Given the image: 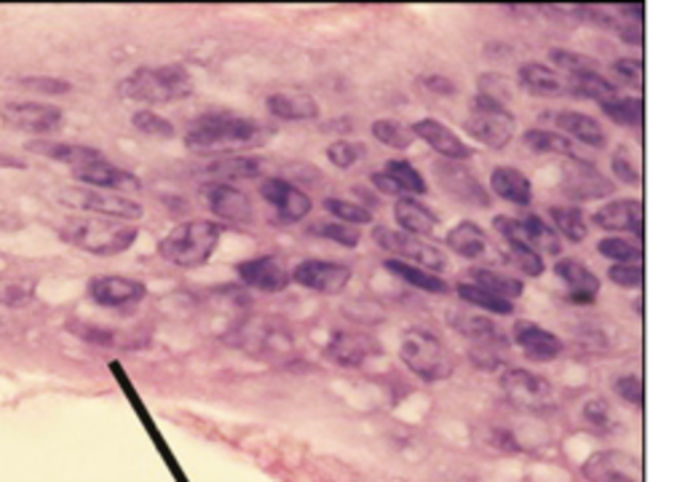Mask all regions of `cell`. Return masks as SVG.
<instances>
[{
	"mask_svg": "<svg viewBox=\"0 0 685 482\" xmlns=\"http://www.w3.org/2000/svg\"><path fill=\"white\" fill-rule=\"evenodd\" d=\"M265 129L257 120L233 113H207L190 124L186 145L196 154H233L263 143Z\"/></svg>",
	"mask_w": 685,
	"mask_h": 482,
	"instance_id": "1",
	"label": "cell"
},
{
	"mask_svg": "<svg viewBox=\"0 0 685 482\" xmlns=\"http://www.w3.org/2000/svg\"><path fill=\"white\" fill-rule=\"evenodd\" d=\"M124 99L145 105H167L188 99L193 94V78L182 65L139 67L118 84Z\"/></svg>",
	"mask_w": 685,
	"mask_h": 482,
	"instance_id": "2",
	"label": "cell"
},
{
	"mask_svg": "<svg viewBox=\"0 0 685 482\" xmlns=\"http://www.w3.org/2000/svg\"><path fill=\"white\" fill-rule=\"evenodd\" d=\"M62 237L73 247H78V250L88 252V255L110 258L120 255V252H126L135 244L139 228L126 223V220L94 218V214H88V218L67 220L65 228H62Z\"/></svg>",
	"mask_w": 685,
	"mask_h": 482,
	"instance_id": "3",
	"label": "cell"
},
{
	"mask_svg": "<svg viewBox=\"0 0 685 482\" xmlns=\"http://www.w3.org/2000/svg\"><path fill=\"white\" fill-rule=\"evenodd\" d=\"M223 226L212 220H190L171 228L167 237L158 244V255L177 269H199L218 250Z\"/></svg>",
	"mask_w": 685,
	"mask_h": 482,
	"instance_id": "4",
	"label": "cell"
},
{
	"mask_svg": "<svg viewBox=\"0 0 685 482\" xmlns=\"http://www.w3.org/2000/svg\"><path fill=\"white\" fill-rule=\"evenodd\" d=\"M399 357L410 373L423 380H445L453 373V357H450L445 344L429 329H410L399 346Z\"/></svg>",
	"mask_w": 685,
	"mask_h": 482,
	"instance_id": "5",
	"label": "cell"
},
{
	"mask_svg": "<svg viewBox=\"0 0 685 482\" xmlns=\"http://www.w3.org/2000/svg\"><path fill=\"white\" fill-rule=\"evenodd\" d=\"M60 205L81 209V212L94 214V218H113V220H126V223H135L143 218V205H137L135 199H129L126 193H110V190H97V188H65L60 190Z\"/></svg>",
	"mask_w": 685,
	"mask_h": 482,
	"instance_id": "6",
	"label": "cell"
},
{
	"mask_svg": "<svg viewBox=\"0 0 685 482\" xmlns=\"http://www.w3.org/2000/svg\"><path fill=\"white\" fill-rule=\"evenodd\" d=\"M466 132L485 148L504 150L514 139L517 120L506 111L504 103L487 97V94H477L472 105V116L466 120Z\"/></svg>",
	"mask_w": 685,
	"mask_h": 482,
	"instance_id": "7",
	"label": "cell"
},
{
	"mask_svg": "<svg viewBox=\"0 0 685 482\" xmlns=\"http://www.w3.org/2000/svg\"><path fill=\"white\" fill-rule=\"evenodd\" d=\"M376 241L383 247L386 252H394L397 260H404V263L421 265V269L431 271H445L447 269V258L442 255L436 247H431L429 241H423L421 237L408 231H397V228H376Z\"/></svg>",
	"mask_w": 685,
	"mask_h": 482,
	"instance_id": "8",
	"label": "cell"
},
{
	"mask_svg": "<svg viewBox=\"0 0 685 482\" xmlns=\"http://www.w3.org/2000/svg\"><path fill=\"white\" fill-rule=\"evenodd\" d=\"M500 389L509 397L514 408L525 410V413H541V410L549 408L551 399H555V386H551L547 378L536 376V373L530 370H519V367L504 373Z\"/></svg>",
	"mask_w": 685,
	"mask_h": 482,
	"instance_id": "9",
	"label": "cell"
},
{
	"mask_svg": "<svg viewBox=\"0 0 685 482\" xmlns=\"http://www.w3.org/2000/svg\"><path fill=\"white\" fill-rule=\"evenodd\" d=\"M562 190L573 201H594L613 193V182L592 161L570 158L562 164Z\"/></svg>",
	"mask_w": 685,
	"mask_h": 482,
	"instance_id": "10",
	"label": "cell"
},
{
	"mask_svg": "<svg viewBox=\"0 0 685 482\" xmlns=\"http://www.w3.org/2000/svg\"><path fill=\"white\" fill-rule=\"evenodd\" d=\"M292 282L322 295H340L351 282V269L333 260H303L292 271Z\"/></svg>",
	"mask_w": 685,
	"mask_h": 482,
	"instance_id": "11",
	"label": "cell"
},
{
	"mask_svg": "<svg viewBox=\"0 0 685 482\" xmlns=\"http://www.w3.org/2000/svg\"><path fill=\"white\" fill-rule=\"evenodd\" d=\"M62 107L49 103H6L0 105V118L14 129L30 135H49L62 126Z\"/></svg>",
	"mask_w": 685,
	"mask_h": 482,
	"instance_id": "12",
	"label": "cell"
},
{
	"mask_svg": "<svg viewBox=\"0 0 685 482\" xmlns=\"http://www.w3.org/2000/svg\"><path fill=\"white\" fill-rule=\"evenodd\" d=\"M581 472L589 482H643V467L624 450H600Z\"/></svg>",
	"mask_w": 685,
	"mask_h": 482,
	"instance_id": "13",
	"label": "cell"
},
{
	"mask_svg": "<svg viewBox=\"0 0 685 482\" xmlns=\"http://www.w3.org/2000/svg\"><path fill=\"white\" fill-rule=\"evenodd\" d=\"M434 175H436V182H440L442 190L453 196V199H459L461 205L482 207V209L491 205V196H487V190L482 188V182L472 172H468V169L463 167L461 161H447L445 158V161L436 164Z\"/></svg>",
	"mask_w": 685,
	"mask_h": 482,
	"instance_id": "14",
	"label": "cell"
},
{
	"mask_svg": "<svg viewBox=\"0 0 685 482\" xmlns=\"http://www.w3.org/2000/svg\"><path fill=\"white\" fill-rule=\"evenodd\" d=\"M592 223L602 228V231L632 233V237L643 239L645 233V209L643 201L637 199H616L602 205L598 212L592 214Z\"/></svg>",
	"mask_w": 685,
	"mask_h": 482,
	"instance_id": "15",
	"label": "cell"
},
{
	"mask_svg": "<svg viewBox=\"0 0 685 482\" xmlns=\"http://www.w3.org/2000/svg\"><path fill=\"white\" fill-rule=\"evenodd\" d=\"M260 193H263V199L276 209L278 218H282L284 223H301L303 218H308L310 207H314L310 196L303 193L301 188L292 186V182L282 180V177H268V180H263Z\"/></svg>",
	"mask_w": 685,
	"mask_h": 482,
	"instance_id": "16",
	"label": "cell"
},
{
	"mask_svg": "<svg viewBox=\"0 0 685 482\" xmlns=\"http://www.w3.org/2000/svg\"><path fill=\"white\" fill-rule=\"evenodd\" d=\"M145 293H148V287L129 276H97L88 282V297L105 308L131 306V303L143 301Z\"/></svg>",
	"mask_w": 685,
	"mask_h": 482,
	"instance_id": "17",
	"label": "cell"
},
{
	"mask_svg": "<svg viewBox=\"0 0 685 482\" xmlns=\"http://www.w3.org/2000/svg\"><path fill=\"white\" fill-rule=\"evenodd\" d=\"M207 199H209V209H212L214 218H220L223 223H252L255 218V209H252L250 196L236 186H228V182H218L207 190Z\"/></svg>",
	"mask_w": 685,
	"mask_h": 482,
	"instance_id": "18",
	"label": "cell"
},
{
	"mask_svg": "<svg viewBox=\"0 0 685 482\" xmlns=\"http://www.w3.org/2000/svg\"><path fill=\"white\" fill-rule=\"evenodd\" d=\"M412 135L421 137L429 148H434L436 154L447 158V161H466V158H472V148H468L450 126L436 118L415 120V124H412Z\"/></svg>",
	"mask_w": 685,
	"mask_h": 482,
	"instance_id": "19",
	"label": "cell"
},
{
	"mask_svg": "<svg viewBox=\"0 0 685 482\" xmlns=\"http://www.w3.org/2000/svg\"><path fill=\"white\" fill-rule=\"evenodd\" d=\"M239 276L246 287H255L260 293H282L292 282L289 271L276 258L263 255L239 263Z\"/></svg>",
	"mask_w": 685,
	"mask_h": 482,
	"instance_id": "20",
	"label": "cell"
},
{
	"mask_svg": "<svg viewBox=\"0 0 685 482\" xmlns=\"http://www.w3.org/2000/svg\"><path fill=\"white\" fill-rule=\"evenodd\" d=\"M514 344L525 352V357L533 362H555L562 354V340L547 327L536 322H517L514 325Z\"/></svg>",
	"mask_w": 685,
	"mask_h": 482,
	"instance_id": "21",
	"label": "cell"
},
{
	"mask_svg": "<svg viewBox=\"0 0 685 482\" xmlns=\"http://www.w3.org/2000/svg\"><path fill=\"white\" fill-rule=\"evenodd\" d=\"M73 177L78 182H84L86 188H97V190H110V193H131V190L143 188L137 175L126 172V169L113 167V164L99 161V164H88V167L73 169Z\"/></svg>",
	"mask_w": 685,
	"mask_h": 482,
	"instance_id": "22",
	"label": "cell"
},
{
	"mask_svg": "<svg viewBox=\"0 0 685 482\" xmlns=\"http://www.w3.org/2000/svg\"><path fill=\"white\" fill-rule=\"evenodd\" d=\"M555 274L566 282L570 297L579 303H592L600 295V279L576 258H560L555 263Z\"/></svg>",
	"mask_w": 685,
	"mask_h": 482,
	"instance_id": "23",
	"label": "cell"
},
{
	"mask_svg": "<svg viewBox=\"0 0 685 482\" xmlns=\"http://www.w3.org/2000/svg\"><path fill=\"white\" fill-rule=\"evenodd\" d=\"M378 352V344L361 333H335L325 354L327 359L338 362L342 367H359L361 362L370 359Z\"/></svg>",
	"mask_w": 685,
	"mask_h": 482,
	"instance_id": "24",
	"label": "cell"
},
{
	"mask_svg": "<svg viewBox=\"0 0 685 482\" xmlns=\"http://www.w3.org/2000/svg\"><path fill=\"white\" fill-rule=\"evenodd\" d=\"M566 92L581 99H598L600 105L619 97L616 84H611L605 75H600V70H576V73H568Z\"/></svg>",
	"mask_w": 685,
	"mask_h": 482,
	"instance_id": "25",
	"label": "cell"
},
{
	"mask_svg": "<svg viewBox=\"0 0 685 482\" xmlns=\"http://www.w3.org/2000/svg\"><path fill=\"white\" fill-rule=\"evenodd\" d=\"M394 220L402 226V231L415 233V237H421V239L431 237V233L436 231V226H440V218H436L426 205L412 199V196H402V199H397Z\"/></svg>",
	"mask_w": 685,
	"mask_h": 482,
	"instance_id": "26",
	"label": "cell"
},
{
	"mask_svg": "<svg viewBox=\"0 0 685 482\" xmlns=\"http://www.w3.org/2000/svg\"><path fill=\"white\" fill-rule=\"evenodd\" d=\"M491 188L493 193L500 196L504 201L517 207H528L533 201V186L528 175L519 172L514 167H496L491 175Z\"/></svg>",
	"mask_w": 685,
	"mask_h": 482,
	"instance_id": "27",
	"label": "cell"
},
{
	"mask_svg": "<svg viewBox=\"0 0 685 482\" xmlns=\"http://www.w3.org/2000/svg\"><path fill=\"white\" fill-rule=\"evenodd\" d=\"M555 120L562 132H568L570 137L579 139V143H583V145H589V148H605L608 145V135H605V129L600 126V120L587 116V113L560 111L555 116Z\"/></svg>",
	"mask_w": 685,
	"mask_h": 482,
	"instance_id": "28",
	"label": "cell"
},
{
	"mask_svg": "<svg viewBox=\"0 0 685 482\" xmlns=\"http://www.w3.org/2000/svg\"><path fill=\"white\" fill-rule=\"evenodd\" d=\"M30 150L43 154L46 158H52V161L67 164V167H73V169L105 161V156L99 154L97 148H88V145H75V143H33L30 145Z\"/></svg>",
	"mask_w": 685,
	"mask_h": 482,
	"instance_id": "29",
	"label": "cell"
},
{
	"mask_svg": "<svg viewBox=\"0 0 685 482\" xmlns=\"http://www.w3.org/2000/svg\"><path fill=\"white\" fill-rule=\"evenodd\" d=\"M265 105L271 116L282 120H316L322 113L310 94H271Z\"/></svg>",
	"mask_w": 685,
	"mask_h": 482,
	"instance_id": "30",
	"label": "cell"
},
{
	"mask_svg": "<svg viewBox=\"0 0 685 482\" xmlns=\"http://www.w3.org/2000/svg\"><path fill=\"white\" fill-rule=\"evenodd\" d=\"M445 244L455 252V255H461L466 260L485 258L487 250H491L485 231H482L477 223H468V220H463V223L450 228L447 237H445Z\"/></svg>",
	"mask_w": 685,
	"mask_h": 482,
	"instance_id": "31",
	"label": "cell"
},
{
	"mask_svg": "<svg viewBox=\"0 0 685 482\" xmlns=\"http://www.w3.org/2000/svg\"><path fill=\"white\" fill-rule=\"evenodd\" d=\"M517 75L519 84L530 94H538V97H557V94L566 92V81L560 78V73L544 65V62H525Z\"/></svg>",
	"mask_w": 685,
	"mask_h": 482,
	"instance_id": "32",
	"label": "cell"
},
{
	"mask_svg": "<svg viewBox=\"0 0 685 482\" xmlns=\"http://www.w3.org/2000/svg\"><path fill=\"white\" fill-rule=\"evenodd\" d=\"M386 269L391 271V274L404 279V282L412 284V287L423 290V293H434V295H442L447 293V282L442 279L440 274H431V271L421 269V265H412V263H404V260H386Z\"/></svg>",
	"mask_w": 685,
	"mask_h": 482,
	"instance_id": "33",
	"label": "cell"
},
{
	"mask_svg": "<svg viewBox=\"0 0 685 482\" xmlns=\"http://www.w3.org/2000/svg\"><path fill=\"white\" fill-rule=\"evenodd\" d=\"M260 169H263V161H260V158L225 156L207 164L204 172L218 177V182H231V180H244V177H257Z\"/></svg>",
	"mask_w": 685,
	"mask_h": 482,
	"instance_id": "34",
	"label": "cell"
},
{
	"mask_svg": "<svg viewBox=\"0 0 685 482\" xmlns=\"http://www.w3.org/2000/svg\"><path fill=\"white\" fill-rule=\"evenodd\" d=\"M549 218L555 231L560 233V237H566L568 241H573V244H579V241L589 237L587 218H583L579 207H551Z\"/></svg>",
	"mask_w": 685,
	"mask_h": 482,
	"instance_id": "35",
	"label": "cell"
},
{
	"mask_svg": "<svg viewBox=\"0 0 685 482\" xmlns=\"http://www.w3.org/2000/svg\"><path fill=\"white\" fill-rule=\"evenodd\" d=\"M523 228H525V237H528V244L536 252H547V255H557L560 252V233L555 231V226L544 223V218L538 214H525Z\"/></svg>",
	"mask_w": 685,
	"mask_h": 482,
	"instance_id": "36",
	"label": "cell"
},
{
	"mask_svg": "<svg viewBox=\"0 0 685 482\" xmlns=\"http://www.w3.org/2000/svg\"><path fill=\"white\" fill-rule=\"evenodd\" d=\"M472 282L479 284V287H485L487 293L504 297V301H517V297L523 295V290H525L519 279L506 276V274H500V271H493V269H474Z\"/></svg>",
	"mask_w": 685,
	"mask_h": 482,
	"instance_id": "37",
	"label": "cell"
},
{
	"mask_svg": "<svg viewBox=\"0 0 685 482\" xmlns=\"http://www.w3.org/2000/svg\"><path fill=\"white\" fill-rule=\"evenodd\" d=\"M455 293H459L461 301H466L468 306H477L482 311H491V314L509 316L512 311H514V303L512 301H504V297L487 293L485 287H479V284H474V282H461L459 287H455Z\"/></svg>",
	"mask_w": 685,
	"mask_h": 482,
	"instance_id": "38",
	"label": "cell"
},
{
	"mask_svg": "<svg viewBox=\"0 0 685 482\" xmlns=\"http://www.w3.org/2000/svg\"><path fill=\"white\" fill-rule=\"evenodd\" d=\"M600 107L608 118L616 120L621 126H630V129H640V126H643L645 105L640 97H616Z\"/></svg>",
	"mask_w": 685,
	"mask_h": 482,
	"instance_id": "39",
	"label": "cell"
},
{
	"mask_svg": "<svg viewBox=\"0 0 685 482\" xmlns=\"http://www.w3.org/2000/svg\"><path fill=\"white\" fill-rule=\"evenodd\" d=\"M523 143L536 154H555V156H573V145L560 132L549 129H528L523 135Z\"/></svg>",
	"mask_w": 685,
	"mask_h": 482,
	"instance_id": "40",
	"label": "cell"
},
{
	"mask_svg": "<svg viewBox=\"0 0 685 482\" xmlns=\"http://www.w3.org/2000/svg\"><path fill=\"white\" fill-rule=\"evenodd\" d=\"M383 172L389 175L391 180H394L397 186L402 188V193H408V196H423L429 190L426 180H423V175L418 172V169L412 167L410 161H402V158H394V161L386 164Z\"/></svg>",
	"mask_w": 685,
	"mask_h": 482,
	"instance_id": "41",
	"label": "cell"
},
{
	"mask_svg": "<svg viewBox=\"0 0 685 482\" xmlns=\"http://www.w3.org/2000/svg\"><path fill=\"white\" fill-rule=\"evenodd\" d=\"M372 137L378 139V143H383L386 148H394V150H408L412 145V129H408V126L397 124V120H389V118H380L372 124Z\"/></svg>",
	"mask_w": 685,
	"mask_h": 482,
	"instance_id": "42",
	"label": "cell"
},
{
	"mask_svg": "<svg viewBox=\"0 0 685 482\" xmlns=\"http://www.w3.org/2000/svg\"><path fill=\"white\" fill-rule=\"evenodd\" d=\"M506 255L514 265H517L523 274L528 276H541L544 274V255L533 250L525 241H506Z\"/></svg>",
	"mask_w": 685,
	"mask_h": 482,
	"instance_id": "43",
	"label": "cell"
},
{
	"mask_svg": "<svg viewBox=\"0 0 685 482\" xmlns=\"http://www.w3.org/2000/svg\"><path fill=\"white\" fill-rule=\"evenodd\" d=\"M598 252L602 258H611L613 263H640L643 260V247L624 237H608L598 244Z\"/></svg>",
	"mask_w": 685,
	"mask_h": 482,
	"instance_id": "44",
	"label": "cell"
},
{
	"mask_svg": "<svg viewBox=\"0 0 685 482\" xmlns=\"http://www.w3.org/2000/svg\"><path fill=\"white\" fill-rule=\"evenodd\" d=\"M325 209L333 218H338L340 223L348 226H367L372 223V212L365 205H357V201L348 199H327Z\"/></svg>",
	"mask_w": 685,
	"mask_h": 482,
	"instance_id": "45",
	"label": "cell"
},
{
	"mask_svg": "<svg viewBox=\"0 0 685 482\" xmlns=\"http://www.w3.org/2000/svg\"><path fill=\"white\" fill-rule=\"evenodd\" d=\"M131 124L139 135H148V137H158V139H171L175 137V126H171L169 118L158 116L156 111H137L131 116Z\"/></svg>",
	"mask_w": 685,
	"mask_h": 482,
	"instance_id": "46",
	"label": "cell"
},
{
	"mask_svg": "<svg viewBox=\"0 0 685 482\" xmlns=\"http://www.w3.org/2000/svg\"><path fill=\"white\" fill-rule=\"evenodd\" d=\"M33 297V282L28 279L0 276V308H17Z\"/></svg>",
	"mask_w": 685,
	"mask_h": 482,
	"instance_id": "47",
	"label": "cell"
},
{
	"mask_svg": "<svg viewBox=\"0 0 685 482\" xmlns=\"http://www.w3.org/2000/svg\"><path fill=\"white\" fill-rule=\"evenodd\" d=\"M308 231L314 233V237L338 241V244L342 247H359V241H361L359 226L340 223V220L338 223H314V226H308Z\"/></svg>",
	"mask_w": 685,
	"mask_h": 482,
	"instance_id": "48",
	"label": "cell"
},
{
	"mask_svg": "<svg viewBox=\"0 0 685 482\" xmlns=\"http://www.w3.org/2000/svg\"><path fill=\"white\" fill-rule=\"evenodd\" d=\"M361 156H365V145L351 143V139H338L327 148V158L338 169H351L354 164L361 161Z\"/></svg>",
	"mask_w": 685,
	"mask_h": 482,
	"instance_id": "49",
	"label": "cell"
},
{
	"mask_svg": "<svg viewBox=\"0 0 685 482\" xmlns=\"http://www.w3.org/2000/svg\"><path fill=\"white\" fill-rule=\"evenodd\" d=\"M608 279H611L613 284H619V287L637 290L643 287L645 282V269L643 263H613L611 271H608Z\"/></svg>",
	"mask_w": 685,
	"mask_h": 482,
	"instance_id": "50",
	"label": "cell"
},
{
	"mask_svg": "<svg viewBox=\"0 0 685 482\" xmlns=\"http://www.w3.org/2000/svg\"><path fill=\"white\" fill-rule=\"evenodd\" d=\"M583 421H587L589 427H594L600 431H608V429L616 427V421H613L611 405H608L605 399H600V397L589 399V402L583 405Z\"/></svg>",
	"mask_w": 685,
	"mask_h": 482,
	"instance_id": "51",
	"label": "cell"
},
{
	"mask_svg": "<svg viewBox=\"0 0 685 482\" xmlns=\"http://www.w3.org/2000/svg\"><path fill=\"white\" fill-rule=\"evenodd\" d=\"M613 175H616L621 182H626V186H640L637 158H634L630 148H624V145L613 150Z\"/></svg>",
	"mask_w": 685,
	"mask_h": 482,
	"instance_id": "52",
	"label": "cell"
},
{
	"mask_svg": "<svg viewBox=\"0 0 685 482\" xmlns=\"http://www.w3.org/2000/svg\"><path fill=\"white\" fill-rule=\"evenodd\" d=\"M613 391H616V397L624 399V402L634 405V408H643L645 402V384L640 376H619L616 384H613Z\"/></svg>",
	"mask_w": 685,
	"mask_h": 482,
	"instance_id": "53",
	"label": "cell"
},
{
	"mask_svg": "<svg viewBox=\"0 0 685 482\" xmlns=\"http://www.w3.org/2000/svg\"><path fill=\"white\" fill-rule=\"evenodd\" d=\"M613 73L619 75L621 84L632 88L645 86V65L640 60H634V56H624V60L613 62Z\"/></svg>",
	"mask_w": 685,
	"mask_h": 482,
	"instance_id": "54",
	"label": "cell"
},
{
	"mask_svg": "<svg viewBox=\"0 0 685 482\" xmlns=\"http://www.w3.org/2000/svg\"><path fill=\"white\" fill-rule=\"evenodd\" d=\"M19 86L33 88V92H43V94H67L70 92L67 81L52 78V75H33V78H19Z\"/></svg>",
	"mask_w": 685,
	"mask_h": 482,
	"instance_id": "55",
	"label": "cell"
},
{
	"mask_svg": "<svg viewBox=\"0 0 685 482\" xmlns=\"http://www.w3.org/2000/svg\"><path fill=\"white\" fill-rule=\"evenodd\" d=\"M423 86H426L429 92L440 94V97H450V94L459 92V86L445 78V75H423Z\"/></svg>",
	"mask_w": 685,
	"mask_h": 482,
	"instance_id": "56",
	"label": "cell"
},
{
	"mask_svg": "<svg viewBox=\"0 0 685 482\" xmlns=\"http://www.w3.org/2000/svg\"><path fill=\"white\" fill-rule=\"evenodd\" d=\"M370 182H372V188H378L380 193H386V196H399V199H402V188L397 186L394 180H391L389 175L386 172H376L370 177Z\"/></svg>",
	"mask_w": 685,
	"mask_h": 482,
	"instance_id": "57",
	"label": "cell"
}]
</instances>
